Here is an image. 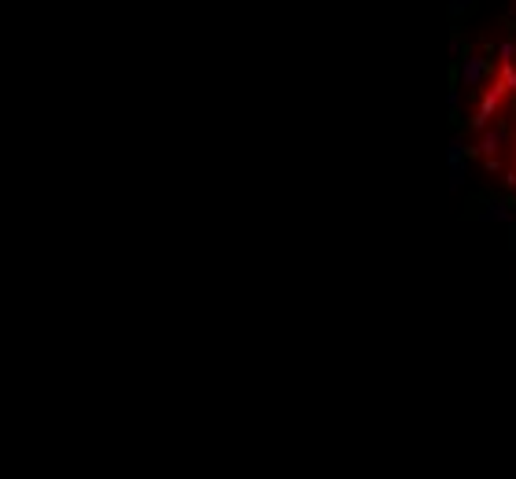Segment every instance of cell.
Returning a JSON list of instances; mask_svg holds the SVG:
<instances>
[{
    "instance_id": "6da1fadb",
    "label": "cell",
    "mask_w": 516,
    "mask_h": 479,
    "mask_svg": "<svg viewBox=\"0 0 516 479\" xmlns=\"http://www.w3.org/2000/svg\"><path fill=\"white\" fill-rule=\"evenodd\" d=\"M472 152L487 177L516 203V33L483 67L469 111Z\"/></svg>"
}]
</instances>
